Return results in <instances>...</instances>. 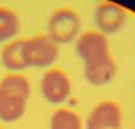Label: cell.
I'll return each instance as SVG.
<instances>
[{
  "instance_id": "5",
  "label": "cell",
  "mask_w": 135,
  "mask_h": 129,
  "mask_svg": "<svg viewBox=\"0 0 135 129\" xmlns=\"http://www.w3.org/2000/svg\"><path fill=\"white\" fill-rule=\"evenodd\" d=\"M93 21L96 31L106 37L115 35L126 25V11L120 5L112 2H102L94 8Z\"/></svg>"
},
{
  "instance_id": "7",
  "label": "cell",
  "mask_w": 135,
  "mask_h": 129,
  "mask_svg": "<svg viewBox=\"0 0 135 129\" xmlns=\"http://www.w3.org/2000/svg\"><path fill=\"white\" fill-rule=\"evenodd\" d=\"M122 108L114 100L99 102L86 118V129H120Z\"/></svg>"
},
{
  "instance_id": "2",
  "label": "cell",
  "mask_w": 135,
  "mask_h": 129,
  "mask_svg": "<svg viewBox=\"0 0 135 129\" xmlns=\"http://www.w3.org/2000/svg\"><path fill=\"white\" fill-rule=\"evenodd\" d=\"M46 35L58 46L76 41L80 35V17L73 8L62 6L55 9L47 20Z\"/></svg>"
},
{
  "instance_id": "4",
  "label": "cell",
  "mask_w": 135,
  "mask_h": 129,
  "mask_svg": "<svg viewBox=\"0 0 135 129\" xmlns=\"http://www.w3.org/2000/svg\"><path fill=\"white\" fill-rule=\"evenodd\" d=\"M41 94L52 105H62L71 94V80L61 68L50 67L41 78Z\"/></svg>"
},
{
  "instance_id": "11",
  "label": "cell",
  "mask_w": 135,
  "mask_h": 129,
  "mask_svg": "<svg viewBox=\"0 0 135 129\" xmlns=\"http://www.w3.org/2000/svg\"><path fill=\"white\" fill-rule=\"evenodd\" d=\"M50 129H84V123L78 112L68 108H59L50 118Z\"/></svg>"
},
{
  "instance_id": "6",
  "label": "cell",
  "mask_w": 135,
  "mask_h": 129,
  "mask_svg": "<svg viewBox=\"0 0 135 129\" xmlns=\"http://www.w3.org/2000/svg\"><path fill=\"white\" fill-rule=\"evenodd\" d=\"M74 47H76V53L80 58L82 64H88L94 59H99L111 53L108 37L100 34L99 31L82 32L76 38Z\"/></svg>"
},
{
  "instance_id": "1",
  "label": "cell",
  "mask_w": 135,
  "mask_h": 129,
  "mask_svg": "<svg viewBox=\"0 0 135 129\" xmlns=\"http://www.w3.org/2000/svg\"><path fill=\"white\" fill-rule=\"evenodd\" d=\"M31 82L21 73H8L0 80V120L14 123L25 116Z\"/></svg>"
},
{
  "instance_id": "9",
  "label": "cell",
  "mask_w": 135,
  "mask_h": 129,
  "mask_svg": "<svg viewBox=\"0 0 135 129\" xmlns=\"http://www.w3.org/2000/svg\"><path fill=\"white\" fill-rule=\"evenodd\" d=\"M23 44L25 40H12L2 47L0 61L9 73H21L27 68L23 56Z\"/></svg>"
},
{
  "instance_id": "3",
  "label": "cell",
  "mask_w": 135,
  "mask_h": 129,
  "mask_svg": "<svg viewBox=\"0 0 135 129\" xmlns=\"http://www.w3.org/2000/svg\"><path fill=\"white\" fill-rule=\"evenodd\" d=\"M23 56H25L27 68H46L50 67L56 61V58L59 56V46L52 38L47 37L46 34L35 35V37L25 40Z\"/></svg>"
},
{
  "instance_id": "8",
  "label": "cell",
  "mask_w": 135,
  "mask_h": 129,
  "mask_svg": "<svg viewBox=\"0 0 135 129\" xmlns=\"http://www.w3.org/2000/svg\"><path fill=\"white\" fill-rule=\"evenodd\" d=\"M117 73V65L112 55L102 56L99 59L84 64V76L86 82L93 87H103L114 79Z\"/></svg>"
},
{
  "instance_id": "10",
  "label": "cell",
  "mask_w": 135,
  "mask_h": 129,
  "mask_svg": "<svg viewBox=\"0 0 135 129\" xmlns=\"http://www.w3.org/2000/svg\"><path fill=\"white\" fill-rule=\"evenodd\" d=\"M20 31V18L17 12L8 6H0V43L15 40Z\"/></svg>"
}]
</instances>
